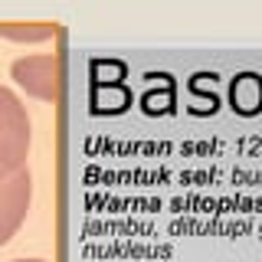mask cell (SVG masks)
Listing matches in <instances>:
<instances>
[{
    "label": "cell",
    "instance_id": "1",
    "mask_svg": "<svg viewBox=\"0 0 262 262\" xmlns=\"http://www.w3.org/2000/svg\"><path fill=\"white\" fill-rule=\"evenodd\" d=\"M30 144H33V125L27 105L7 85H0V180H10L20 170H27Z\"/></svg>",
    "mask_w": 262,
    "mask_h": 262
},
{
    "label": "cell",
    "instance_id": "2",
    "mask_svg": "<svg viewBox=\"0 0 262 262\" xmlns=\"http://www.w3.org/2000/svg\"><path fill=\"white\" fill-rule=\"evenodd\" d=\"M10 76L27 95L39 102H56L62 85V56L59 53H43V56H23L13 59Z\"/></svg>",
    "mask_w": 262,
    "mask_h": 262
},
{
    "label": "cell",
    "instance_id": "3",
    "mask_svg": "<svg viewBox=\"0 0 262 262\" xmlns=\"http://www.w3.org/2000/svg\"><path fill=\"white\" fill-rule=\"evenodd\" d=\"M33 200V177L30 170H20L10 180H0V246H7L16 236L30 213Z\"/></svg>",
    "mask_w": 262,
    "mask_h": 262
},
{
    "label": "cell",
    "instance_id": "4",
    "mask_svg": "<svg viewBox=\"0 0 262 262\" xmlns=\"http://www.w3.org/2000/svg\"><path fill=\"white\" fill-rule=\"evenodd\" d=\"M0 36L10 43H46L59 36L56 23H0Z\"/></svg>",
    "mask_w": 262,
    "mask_h": 262
},
{
    "label": "cell",
    "instance_id": "5",
    "mask_svg": "<svg viewBox=\"0 0 262 262\" xmlns=\"http://www.w3.org/2000/svg\"><path fill=\"white\" fill-rule=\"evenodd\" d=\"M13 262H46V259H13Z\"/></svg>",
    "mask_w": 262,
    "mask_h": 262
}]
</instances>
